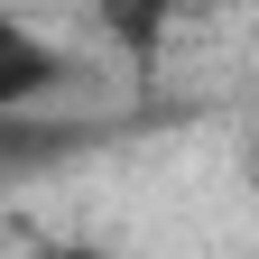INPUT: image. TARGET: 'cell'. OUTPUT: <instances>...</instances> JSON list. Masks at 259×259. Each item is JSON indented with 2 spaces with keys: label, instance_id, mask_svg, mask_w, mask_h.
Instances as JSON below:
<instances>
[{
  "label": "cell",
  "instance_id": "obj_1",
  "mask_svg": "<svg viewBox=\"0 0 259 259\" xmlns=\"http://www.w3.org/2000/svg\"><path fill=\"white\" fill-rule=\"evenodd\" d=\"M65 47L37 37L19 10H0V111H19V102H47V93H65Z\"/></svg>",
  "mask_w": 259,
  "mask_h": 259
},
{
  "label": "cell",
  "instance_id": "obj_2",
  "mask_svg": "<svg viewBox=\"0 0 259 259\" xmlns=\"http://www.w3.org/2000/svg\"><path fill=\"white\" fill-rule=\"evenodd\" d=\"M83 148V120H56L37 102L0 111V176H37V167H65V157Z\"/></svg>",
  "mask_w": 259,
  "mask_h": 259
},
{
  "label": "cell",
  "instance_id": "obj_3",
  "mask_svg": "<svg viewBox=\"0 0 259 259\" xmlns=\"http://www.w3.org/2000/svg\"><path fill=\"white\" fill-rule=\"evenodd\" d=\"M93 19H102V37L120 56H157L176 28V0H93Z\"/></svg>",
  "mask_w": 259,
  "mask_h": 259
},
{
  "label": "cell",
  "instance_id": "obj_4",
  "mask_svg": "<svg viewBox=\"0 0 259 259\" xmlns=\"http://www.w3.org/2000/svg\"><path fill=\"white\" fill-rule=\"evenodd\" d=\"M250 176H259V157H250Z\"/></svg>",
  "mask_w": 259,
  "mask_h": 259
}]
</instances>
